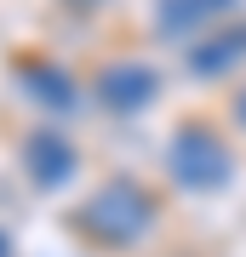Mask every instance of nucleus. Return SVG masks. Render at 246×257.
<instances>
[{"instance_id":"obj_2","label":"nucleus","mask_w":246,"mask_h":257,"mask_svg":"<svg viewBox=\"0 0 246 257\" xmlns=\"http://www.w3.org/2000/svg\"><path fill=\"white\" fill-rule=\"evenodd\" d=\"M166 172H172L178 189L212 194V189L229 183V149L218 143L212 126H183V132H172V143H166Z\"/></svg>"},{"instance_id":"obj_1","label":"nucleus","mask_w":246,"mask_h":257,"mask_svg":"<svg viewBox=\"0 0 246 257\" xmlns=\"http://www.w3.org/2000/svg\"><path fill=\"white\" fill-rule=\"evenodd\" d=\"M74 223H80L92 240H103V246H137V240L149 234V223H155V200L137 183L115 177V183L92 189V200L74 211Z\"/></svg>"},{"instance_id":"obj_3","label":"nucleus","mask_w":246,"mask_h":257,"mask_svg":"<svg viewBox=\"0 0 246 257\" xmlns=\"http://www.w3.org/2000/svg\"><path fill=\"white\" fill-rule=\"evenodd\" d=\"M23 166H29V183L63 189L74 177V143L63 138V132H35V138L23 143Z\"/></svg>"},{"instance_id":"obj_4","label":"nucleus","mask_w":246,"mask_h":257,"mask_svg":"<svg viewBox=\"0 0 246 257\" xmlns=\"http://www.w3.org/2000/svg\"><path fill=\"white\" fill-rule=\"evenodd\" d=\"M155 92H160V74L143 69V63H109L98 74V97L109 109H126V114H137L143 103H155Z\"/></svg>"},{"instance_id":"obj_5","label":"nucleus","mask_w":246,"mask_h":257,"mask_svg":"<svg viewBox=\"0 0 246 257\" xmlns=\"http://www.w3.org/2000/svg\"><path fill=\"white\" fill-rule=\"evenodd\" d=\"M212 12H229V0H160V29L166 35H189Z\"/></svg>"},{"instance_id":"obj_6","label":"nucleus","mask_w":246,"mask_h":257,"mask_svg":"<svg viewBox=\"0 0 246 257\" xmlns=\"http://www.w3.org/2000/svg\"><path fill=\"white\" fill-rule=\"evenodd\" d=\"M235 120L246 126V86H240V97H235Z\"/></svg>"}]
</instances>
